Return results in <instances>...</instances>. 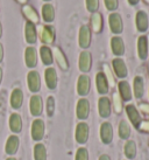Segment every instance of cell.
<instances>
[{"mask_svg": "<svg viewBox=\"0 0 149 160\" xmlns=\"http://www.w3.org/2000/svg\"><path fill=\"white\" fill-rule=\"evenodd\" d=\"M37 36L44 46L51 45L55 41L56 38V33H55V28L50 25H44V26H40L37 29Z\"/></svg>", "mask_w": 149, "mask_h": 160, "instance_id": "6da1fadb", "label": "cell"}, {"mask_svg": "<svg viewBox=\"0 0 149 160\" xmlns=\"http://www.w3.org/2000/svg\"><path fill=\"white\" fill-rule=\"evenodd\" d=\"M90 137V128L89 124H86L85 122H80L77 124L76 130H74V139L78 142L79 145H84L86 144Z\"/></svg>", "mask_w": 149, "mask_h": 160, "instance_id": "7a4b0ae2", "label": "cell"}, {"mask_svg": "<svg viewBox=\"0 0 149 160\" xmlns=\"http://www.w3.org/2000/svg\"><path fill=\"white\" fill-rule=\"evenodd\" d=\"M44 133H46V125L42 119H35L31 123V136L33 138L34 142H41L44 138Z\"/></svg>", "mask_w": 149, "mask_h": 160, "instance_id": "3957f363", "label": "cell"}, {"mask_svg": "<svg viewBox=\"0 0 149 160\" xmlns=\"http://www.w3.org/2000/svg\"><path fill=\"white\" fill-rule=\"evenodd\" d=\"M27 85L29 91L37 93L41 90V77L36 70H31L27 75Z\"/></svg>", "mask_w": 149, "mask_h": 160, "instance_id": "277c9868", "label": "cell"}, {"mask_svg": "<svg viewBox=\"0 0 149 160\" xmlns=\"http://www.w3.org/2000/svg\"><path fill=\"white\" fill-rule=\"evenodd\" d=\"M78 45L82 49H88L91 45V29L88 25H83L79 28Z\"/></svg>", "mask_w": 149, "mask_h": 160, "instance_id": "5b68a950", "label": "cell"}, {"mask_svg": "<svg viewBox=\"0 0 149 160\" xmlns=\"http://www.w3.org/2000/svg\"><path fill=\"white\" fill-rule=\"evenodd\" d=\"M29 111L31 116L40 117L43 112V99L40 95H33L29 101Z\"/></svg>", "mask_w": 149, "mask_h": 160, "instance_id": "8992f818", "label": "cell"}, {"mask_svg": "<svg viewBox=\"0 0 149 160\" xmlns=\"http://www.w3.org/2000/svg\"><path fill=\"white\" fill-rule=\"evenodd\" d=\"M108 23H110V29L113 34H121L123 31V18L119 13H113L110 14L108 17Z\"/></svg>", "mask_w": 149, "mask_h": 160, "instance_id": "52a82bcc", "label": "cell"}, {"mask_svg": "<svg viewBox=\"0 0 149 160\" xmlns=\"http://www.w3.org/2000/svg\"><path fill=\"white\" fill-rule=\"evenodd\" d=\"M90 115V102L86 98H80L76 105V116L80 120H85L89 118Z\"/></svg>", "mask_w": 149, "mask_h": 160, "instance_id": "ba28073f", "label": "cell"}, {"mask_svg": "<svg viewBox=\"0 0 149 160\" xmlns=\"http://www.w3.org/2000/svg\"><path fill=\"white\" fill-rule=\"evenodd\" d=\"M91 67H92V55L88 50H83L79 55L78 60L79 70L84 72V74H86V72L91 70Z\"/></svg>", "mask_w": 149, "mask_h": 160, "instance_id": "9c48e42d", "label": "cell"}, {"mask_svg": "<svg viewBox=\"0 0 149 160\" xmlns=\"http://www.w3.org/2000/svg\"><path fill=\"white\" fill-rule=\"evenodd\" d=\"M112 67H113V71L115 76L118 77V78H126L128 75V69H127V66H126V63L123 61V58H113V61H112Z\"/></svg>", "mask_w": 149, "mask_h": 160, "instance_id": "30bf717a", "label": "cell"}, {"mask_svg": "<svg viewBox=\"0 0 149 160\" xmlns=\"http://www.w3.org/2000/svg\"><path fill=\"white\" fill-rule=\"evenodd\" d=\"M91 90V80L86 74H83L77 80V93L79 96H86Z\"/></svg>", "mask_w": 149, "mask_h": 160, "instance_id": "8fae6325", "label": "cell"}, {"mask_svg": "<svg viewBox=\"0 0 149 160\" xmlns=\"http://www.w3.org/2000/svg\"><path fill=\"white\" fill-rule=\"evenodd\" d=\"M98 112L101 118H108L112 112V103L110 98L106 96H101L98 101Z\"/></svg>", "mask_w": 149, "mask_h": 160, "instance_id": "7c38bea8", "label": "cell"}, {"mask_svg": "<svg viewBox=\"0 0 149 160\" xmlns=\"http://www.w3.org/2000/svg\"><path fill=\"white\" fill-rule=\"evenodd\" d=\"M100 140L108 145L113 140V126L110 122H104L100 125Z\"/></svg>", "mask_w": 149, "mask_h": 160, "instance_id": "4fadbf2b", "label": "cell"}, {"mask_svg": "<svg viewBox=\"0 0 149 160\" xmlns=\"http://www.w3.org/2000/svg\"><path fill=\"white\" fill-rule=\"evenodd\" d=\"M53 56L54 60L56 61L57 66L61 68V70L66 71L69 69V61L66 58L65 54L63 53V50L58 47H54L53 48Z\"/></svg>", "mask_w": 149, "mask_h": 160, "instance_id": "5bb4252c", "label": "cell"}, {"mask_svg": "<svg viewBox=\"0 0 149 160\" xmlns=\"http://www.w3.org/2000/svg\"><path fill=\"white\" fill-rule=\"evenodd\" d=\"M126 112H127L129 122L133 124V126L135 129H137L139 125L141 124V122H142V118H141V115L137 110V108L134 104H128V105H126Z\"/></svg>", "mask_w": 149, "mask_h": 160, "instance_id": "9a60e30c", "label": "cell"}, {"mask_svg": "<svg viewBox=\"0 0 149 160\" xmlns=\"http://www.w3.org/2000/svg\"><path fill=\"white\" fill-rule=\"evenodd\" d=\"M19 146H20V139L17 134H11L8 138H7V142H6V145H5V153L7 156H14L19 150Z\"/></svg>", "mask_w": 149, "mask_h": 160, "instance_id": "2e32d148", "label": "cell"}, {"mask_svg": "<svg viewBox=\"0 0 149 160\" xmlns=\"http://www.w3.org/2000/svg\"><path fill=\"white\" fill-rule=\"evenodd\" d=\"M25 63L27 68L33 69L37 64V52L34 46H28L25 50Z\"/></svg>", "mask_w": 149, "mask_h": 160, "instance_id": "e0dca14e", "label": "cell"}, {"mask_svg": "<svg viewBox=\"0 0 149 160\" xmlns=\"http://www.w3.org/2000/svg\"><path fill=\"white\" fill-rule=\"evenodd\" d=\"M135 26L137 32L140 33H145L147 32L149 27V19L148 14L146 13L145 11H139L135 15Z\"/></svg>", "mask_w": 149, "mask_h": 160, "instance_id": "ac0fdd59", "label": "cell"}, {"mask_svg": "<svg viewBox=\"0 0 149 160\" xmlns=\"http://www.w3.org/2000/svg\"><path fill=\"white\" fill-rule=\"evenodd\" d=\"M44 80H46V84L48 87V89L55 90L58 83V78H57V72L55 68L48 67L44 71Z\"/></svg>", "mask_w": 149, "mask_h": 160, "instance_id": "d6986e66", "label": "cell"}, {"mask_svg": "<svg viewBox=\"0 0 149 160\" xmlns=\"http://www.w3.org/2000/svg\"><path fill=\"white\" fill-rule=\"evenodd\" d=\"M96 87H97V91L100 93V95H103V96L110 91L108 81H107L105 74L103 71L98 72L96 75Z\"/></svg>", "mask_w": 149, "mask_h": 160, "instance_id": "ffe728a7", "label": "cell"}, {"mask_svg": "<svg viewBox=\"0 0 149 160\" xmlns=\"http://www.w3.org/2000/svg\"><path fill=\"white\" fill-rule=\"evenodd\" d=\"M25 39L29 46H33L37 40V29L34 23L27 21L25 25Z\"/></svg>", "mask_w": 149, "mask_h": 160, "instance_id": "44dd1931", "label": "cell"}, {"mask_svg": "<svg viewBox=\"0 0 149 160\" xmlns=\"http://www.w3.org/2000/svg\"><path fill=\"white\" fill-rule=\"evenodd\" d=\"M22 14L25 15V18L28 20V22H31L36 25L40 22V15L37 14L36 9L31 6V5H23L22 6Z\"/></svg>", "mask_w": 149, "mask_h": 160, "instance_id": "7402d4cb", "label": "cell"}, {"mask_svg": "<svg viewBox=\"0 0 149 160\" xmlns=\"http://www.w3.org/2000/svg\"><path fill=\"white\" fill-rule=\"evenodd\" d=\"M9 103L11 107L14 110H19L23 104V91L20 88H15L11 93V98H9Z\"/></svg>", "mask_w": 149, "mask_h": 160, "instance_id": "603a6c76", "label": "cell"}, {"mask_svg": "<svg viewBox=\"0 0 149 160\" xmlns=\"http://www.w3.org/2000/svg\"><path fill=\"white\" fill-rule=\"evenodd\" d=\"M111 49H112V53L115 56H123L125 54V43H123V38L120 36H113L111 39Z\"/></svg>", "mask_w": 149, "mask_h": 160, "instance_id": "cb8c5ba5", "label": "cell"}, {"mask_svg": "<svg viewBox=\"0 0 149 160\" xmlns=\"http://www.w3.org/2000/svg\"><path fill=\"white\" fill-rule=\"evenodd\" d=\"M8 126L9 130L13 132V133H20L22 131V118L21 116L14 112L12 115L9 116L8 119Z\"/></svg>", "mask_w": 149, "mask_h": 160, "instance_id": "d4e9b609", "label": "cell"}, {"mask_svg": "<svg viewBox=\"0 0 149 160\" xmlns=\"http://www.w3.org/2000/svg\"><path fill=\"white\" fill-rule=\"evenodd\" d=\"M148 42H147V36L141 35L137 39V56L140 60L145 61L146 58H148Z\"/></svg>", "mask_w": 149, "mask_h": 160, "instance_id": "484cf974", "label": "cell"}, {"mask_svg": "<svg viewBox=\"0 0 149 160\" xmlns=\"http://www.w3.org/2000/svg\"><path fill=\"white\" fill-rule=\"evenodd\" d=\"M118 89H119V95L120 97L123 98V101L125 102H129L133 97V93H132L131 85L127 81H120L118 84Z\"/></svg>", "mask_w": 149, "mask_h": 160, "instance_id": "4316f807", "label": "cell"}, {"mask_svg": "<svg viewBox=\"0 0 149 160\" xmlns=\"http://www.w3.org/2000/svg\"><path fill=\"white\" fill-rule=\"evenodd\" d=\"M40 58H41V61L44 66L51 67V64L54 63L53 50L49 48L48 46H42L40 48Z\"/></svg>", "mask_w": 149, "mask_h": 160, "instance_id": "83f0119b", "label": "cell"}, {"mask_svg": "<svg viewBox=\"0 0 149 160\" xmlns=\"http://www.w3.org/2000/svg\"><path fill=\"white\" fill-rule=\"evenodd\" d=\"M133 92L135 98L140 99L143 97L145 93V81L141 76H136L134 81H133Z\"/></svg>", "mask_w": 149, "mask_h": 160, "instance_id": "f1b7e54d", "label": "cell"}, {"mask_svg": "<svg viewBox=\"0 0 149 160\" xmlns=\"http://www.w3.org/2000/svg\"><path fill=\"white\" fill-rule=\"evenodd\" d=\"M103 27H104V20H103V15L100 13H92L91 15V28L96 34H100L103 32Z\"/></svg>", "mask_w": 149, "mask_h": 160, "instance_id": "f546056e", "label": "cell"}, {"mask_svg": "<svg viewBox=\"0 0 149 160\" xmlns=\"http://www.w3.org/2000/svg\"><path fill=\"white\" fill-rule=\"evenodd\" d=\"M123 154L129 160L135 159L136 154H137V146H136V142L134 140H127L125 142V145H123Z\"/></svg>", "mask_w": 149, "mask_h": 160, "instance_id": "4dcf8cb0", "label": "cell"}, {"mask_svg": "<svg viewBox=\"0 0 149 160\" xmlns=\"http://www.w3.org/2000/svg\"><path fill=\"white\" fill-rule=\"evenodd\" d=\"M42 19L47 23H51L55 20V8L51 4L46 2L42 6Z\"/></svg>", "mask_w": 149, "mask_h": 160, "instance_id": "1f68e13d", "label": "cell"}, {"mask_svg": "<svg viewBox=\"0 0 149 160\" xmlns=\"http://www.w3.org/2000/svg\"><path fill=\"white\" fill-rule=\"evenodd\" d=\"M33 154L34 160H47L48 159V153H47V147L44 146L42 142H36L33 148Z\"/></svg>", "mask_w": 149, "mask_h": 160, "instance_id": "d6a6232c", "label": "cell"}, {"mask_svg": "<svg viewBox=\"0 0 149 160\" xmlns=\"http://www.w3.org/2000/svg\"><path fill=\"white\" fill-rule=\"evenodd\" d=\"M131 126L128 124V122H126L125 119L120 120L119 123V128H118V133L120 139L123 140H127L128 138L131 137Z\"/></svg>", "mask_w": 149, "mask_h": 160, "instance_id": "836d02e7", "label": "cell"}, {"mask_svg": "<svg viewBox=\"0 0 149 160\" xmlns=\"http://www.w3.org/2000/svg\"><path fill=\"white\" fill-rule=\"evenodd\" d=\"M123 98L120 97L119 92H114L113 96H112V107L114 109V112L117 115H120L123 110Z\"/></svg>", "mask_w": 149, "mask_h": 160, "instance_id": "e575fe53", "label": "cell"}, {"mask_svg": "<svg viewBox=\"0 0 149 160\" xmlns=\"http://www.w3.org/2000/svg\"><path fill=\"white\" fill-rule=\"evenodd\" d=\"M85 5L90 13H96L99 9V0H85Z\"/></svg>", "mask_w": 149, "mask_h": 160, "instance_id": "d590c367", "label": "cell"}, {"mask_svg": "<svg viewBox=\"0 0 149 160\" xmlns=\"http://www.w3.org/2000/svg\"><path fill=\"white\" fill-rule=\"evenodd\" d=\"M103 69H104V74H105L106 78L108 81L110 87H114L115 82H114V77H113V75H112V71H111L110 67H108L106 63H104V64H103Z\"/></svg>", "mask_w": 149, "mask_h": 160, "instance_id": "8d00e7d4", "label": "cell"}, {"mask_svg": "<svg viewBox=\"0 0 149 160\" xmlns=\"http://www.w3.org/2000/svg\"><path fill=\"white\" fill-rule=\"evenodd\" d=\"M74 160H89V151L85 147H79L76 152Z\"/></svg>", "mask_w": 149, "mask_h": 160, "instance_id": "74e56055", "label": "cell"}, {"mask_svg": "<svg viewBox=\"0 0 149 160\" xmlns=\"http://www.w3.org/2000/svg\"><path fill=\"white\" fill-rule=\"evenodd\" d=\"M54 113H55V98L53 96H49L47 99V115L51 117Z\"/></svg>", "mask_w": 149, "mask_h": 160, "instance_id": "f35d334b", "label": "cell"}, {"mask_svg": "<svg viewBox=\"0 0 149 160\" xmlns=\"http://www.w3.org/2000/svg\"><path fill=\"white\" fill-rule=\"evenodd\" d=\"M104 2H105L106 9L110 11V12H114L119 7L118 0H104Z\"/></svg>", "mask_w": 149, "mask_h": 160, "instance_id": "ab89813d", "label": "cell"}, {"mask_svg": "<svg viewBox=\"0 0 149 160\" xmlns=\"http://www.w3.org/2000/svg\"><path fill=\"white\" fill-rule=\"evenodd\" d=\"M137 130L141 131V132L149 133V120H142V122H141V124L139 125Z\"/></svg>", "mask_w": 149, "mask_h": 160, "instance_id": "60d3db41", "label": "cell"}, {"mask_svg": "<svg viewBox=\"0 0 149 160\" xmlns=\"http://www.w3.org/2000/svg\"><path fill=\"white\" fill-rule=\"evenodd\" d=\"M139 108H140V110L142 113L149 115V104L148 103H140V104H139Z\"/></svg>", "mask_w": 149, "mask_h": 160, "instance_id": "b9f144b4", "label": "cell"}, {"mask_svg": "<svg viewBox=\"0 0 149 160\" xmlns=\"http://www.w3.org/2000/svg\"><path fill=\"white\" fill-rule=\"evenodd\" d=\"M2 60H4V46L2 43H0V63L2 62Z\"/></svg>", "mask_w": 149, "mask_h": 160, "instance_id": "7bdbcfd3", "label": "cell"}, {"mask_svg": "<svg viewBox=\"0 0 149 160\" xmlns=\"http://www.w3.org/2000/svg\"><path fill=\"white\" fill-rule=\"evenodd\" d=\"M98 160H111V158H110V156H107V154H101Z\"/></svg>", "mask_w": 149, "mask_h": 160, "instance_id": "ee69618b", "label": "cell"}, {"mask_svg": "<svg viewBox=\"0 0 149 160\" xmlns=\"http://www.w3.org/2000/svg\"><path fill=\"white\" fill-rule=\"evenodd\" d=\"M139 1L140 0H128V4L131 5V6H135V5L139 4Z\"/></svg>", "mask_w": 149, "mask_h": 160, "instance_id": "f6af8a7d", "label": "cell"}, {"mask_svg": "<svg viewBox=\"0 0 149 160\" xmlns=\"http://www.w3.org/2000/svg\"><path fill=\"white\" fill-rule=\"evenodd\" d=\"M17 2L23 6V5H27V2H28V0H17Z\"/></svg>", "mask_w": 149, "mask_h": 160, "instance_id": "bcb514c9", "label": "cell"}, {"mask_svg": "<svg viewBox=\"0 0 149 160\" xmlns=\"http://www.w3.org/2000/svg\"><path fill=\"white\" fill-rule=\"evenodd\" d=\"M1 81H2V68L0 67V84H1Z\"/></svg>", "mask_w": 149, "mask_h": 160, "instance_id": "7dc6e473", "label": "cell"}, {"mask_svg": "<svg viewBox=\"0 0 149 160\" xmlns=\"http://www.w3.org/2000/svg\"><path fill=\"white\" fill-rule=\"evenodd\" d=\"M2 36V25H1V22H0V38Z\"/></svg>", "mask_w": 149, "mask_h": 160, "instance_id": "c3c4849f", "label": "cell"}, {"mask_svg": "<svg viewBox=\"0 0 149 160\" xmlns=\"http://www.w3.org/2000/svg\"><path fill=\"white\" fill-rule=\"evenodd\" d=\"M6 160H18V159H15L14 157H8V158H7Z\"/></svg>", "mask_w": 149, "mask_h": 160, "instance_id": "681fc988", "label": "cell"}, {"mask_svg": "<svg viewBox=\"0 0 149 160\" xmlns=\"http://www.w3.org/2000/svg\"><path fill=\"white\" fill-rule=\"evenodd\" d=\"M147 42H148V50H149V34H148V36H147Z\"/></svg>", "mask_w": 149, "mask_h": 160, "instance_id": "f907efd6", "label": "cell"}, {"mask_svg": "<svg viewBox=\"0 0 149 160\" xmlns=\"http://www.w3.org/2000/svg\"><path fill=\"white\" fill-rule=\"evenodd\" d=\"M143 2H146V4L149 5V0H143Z\"/></svg>", "mask_w": 149, "mask_h": 160, "instance_id": "816d5d0a", "label": "cell"}, {"mask_svg": "<svg viewBox=\"0 0 149 160\" xmlns=\"http://www.w3.org/2000/svg\"><path fill=\"white\" fill-rule=\"evenodd\" d=\"M43 1H46V2H49V1H51V0H43Z\"/></svg>", "mask_w": 149, "mask_h": 160, "instance_id": "f5cc1de1", "label": "cell"}, {"mask_svg": "<svg viewBox=\"0 0 149 160\" xmlns=\"http://www.w3.org/2000/svg\"><path fill=\"white\" fill-rule=\"evenodd\" d=\"M148 75H149V62H148Z\"/></svg>", "mask_w": 149, "mask_h": 160, "instance_id": "db71d44e", "label": "cell"}, {"mask_svg": "<svg viewBox=\"0 0 149 160\" xmlns=\"http://www.w3.org/2000/svg\"><path fill=\"white\" fill-rule=\"evenodd\" d=\"M148 144H149V140H148Z\"/></svg>", "mask_w": 149, "mask_h": 160, "instance_id": "11a10c76", "label": "cell"}]
</instances>
